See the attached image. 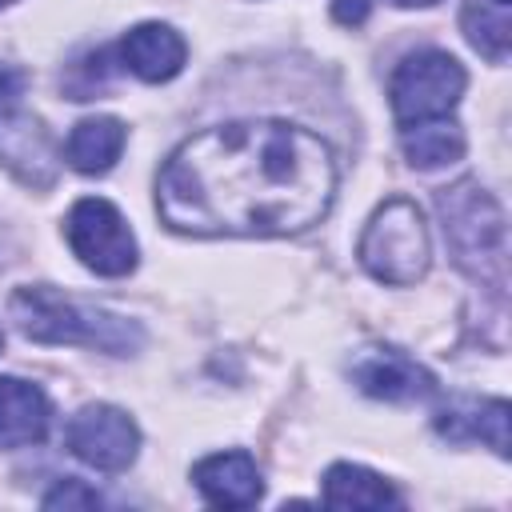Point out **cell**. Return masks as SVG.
<instances>
[{
  "label": "cell",
  "instance_id": "obj_1",
  "mask_svg": "<svg viewBox=\"0 0 512 512\" xmlns=\"http://www.w3.org/2000/svg\"><path fill=\"white\" fill-rule=\"evenodd\" d=\"M336 196L328 144L284 120H232L184 140L156 176V208L188 236H288Z\"/></svg>",
  "mask_w": 512,
  "mask_h": 512
},
{
  "label": "cell",
  "instance_id": "obj_2",
  "mask_svg": "<svg viewBox=\"0 0 512 512\" xmlns=\"http://www.w3.org/2000/svg\"><path fill=\"white\" fill-rule=\"evenodd\" d=\"M8 308H12L16 328L36 344H84V348H100L108 356H132L144 344V332L136 320L92 308L72 296H60L48 284L16 288Z\"/></svg>",
  "mask_w": 512,
  "mask_h": 512
},
{
  "label": "cell",
  "instance_id": "obj_3",
  "mask_svg": "<svg viewBox=\"0 0 512 512\" xmlns=\"http://www.w3.org/2000/svg\"><path fill=\"white\" fill-rule=\"evenodd\" d=\"M444 240L456 256V264L480 280H492L496 292H504V212L500 204L476 184L460 180L436 196Z\"/></svg>",
  "mask_w": 512,
  "mask_h": 512
},
{
  "label": "cell",
  "instance_id": "obj_4",
  "mask_svg": "<svg viewBox=\"0 0 512 512\" xmlns=\"http://www.w3.org/2000/svg\"><path fill=\"white\" fill-rule=\"evenodd\" d=\"M356 256L384 284H396V288L416 284L428 272V256H432L428 224H424L420 208L404 196L384 200L372 212V220L356 244Z\"/></svg>",
  "mask_w": 512,
  "mask_h": 512
},
{
  "label": "cell",
  "instance_id": "obj_5",
  "mask_svg": "<svg viewBox=\"0 0 512 512\" xmlns=\"http://www.w3.org/2000/svg\"><path fill=\"white\" fill-rule=\"evenodd\" d=\"M28 76L0 60V164L28 188H52L56 180V140L48 128L20 108Z\"/></svg>",
  "mask_w": 512,
  "mask_h": 512
},
{
  "label": "cell",
  "instance_id": "obj_6",
  "mask_svg": "<svg viewBox=\"0 0 512 512\" xmlns=\"http://www.w3.org/2000/svg\"><path fill=\"white\" fill-rule=\"evenodd\" d=\"M464 84H468L464 64L440 48H420V52L404 56L388 84L396 124L448 116L456 108V100L464 96Z\"/></svg>",
  "mask_w": 512,
  "mask_h": 512
},
{
  "label": "cell",
  "instance_id": "obj_7",
  "mask_svg": "<svg viewBox=\"0 0 512 512\" xmlns=\"http://www.w3.org/2000/svg\"><path fill=\"white\" fill-rule=\"evenodd\" d=\"M64 232L76 260L96 276H128L136 268V236L112 200L100 196L76 200L64 220Z\"/></svg>",
  "mask_w": 512,
  "mask_h": 512
},
{
  "label": "cell",
  "instance_id": "obj_8",
  "mask_svg": "<svg viewBox=\"0 0 512 512\" xmlns=\"http://www.w3.org/2000/svg\"><path fill=\"white\" fill-rule=\"evenodd\" d=\"M140 428L116 404H88L68 424V452L96 472H124L136 460Z\"/></svg>",
  "mask_w": 512,
  "mask_h": 512
},
{
  "label": "cell",
  "instance_id": "obj_9",
  "mask_svg": "<svg viewBox=\"0 0 512 512\" xmlns=\"http://www.w3.org/2000/svg\"><path fill=\"white\" fill-rule=\"evenodd\" d=\"M348 372L364 396L388 400V404H412V400H428L436 392V376L396 348H360L352 356Z\"/></svg>",
  "mask_w": 512,
  "mask_h": 512
},
{
  "label": "cell",
  "instance_id": "obj_10",
  "mask_svg": "<svg viewBox=\"0 0 512 512\" xmlns=\"http://www.w3.org/2000/svg\"><path fill=\"white\" fill-rule=\"evenodd\" d=\"M508 400H472V396H460V400H448L440 412H436V432L452 444H488L496 456H508Z\"/></svg>",
  "mask_w": 512,
  "mask_h": 512
},
{
  "label": "cell",
  "instance_id": "obj_11",
  "mask_svg": "<svg viewBox=\"0 0 512 512\" xmlns=\"http://www.w3.org/2000/svg\"><path fill=\"white\" fill-rule=\"evenodd\" d=\"M116 56H120V64H124L132 76H140V80H148V84H160V80H172V76L184 68L188 44H184V36H180L176 28L148 20V24H136V28L120 40Z\"/></svg>",
  "mask_w": 512,
  "mask_h": 512
},
{
  "label": "cell",
  "instance_id": "obj_12",
  "mask_svg": "<svg viewBox=\"0 0 512 512\" xmlns=\"http://www.w3.org/2000/svg\"><path fill=\"white\" fill-rule=\"evenodd\" d=\"M192 480L200 488V496L216 508H252L264 492V480H260V468L248 452H216V456H204L196 468H192Z\"/></svg>",
  "mask_w": 512,
  "mask_h": 512
},
{
  "label": "cell",
  "instance_id": "obj_13",
  "mask_svg": "<svg viewBox=\"0 0 512 512\" xmlns=\"http://www.w3.org/2000/svg\"><path fill=\"white\" fill-rule=\"evenodd\" d=\"M52 404L20 376H0V448H28L48 436Z\"/></svg>",
  "mask_w": 512,
  "mask_h": 512
},
{
  "label": "cell",
  "instance_id": "obj_14",
  "mask_svg": "<svg viewBox=\"0 0 512 512\" xmlns=\"http://www.w3.org/2000/svg\"><path fill=\"white\" fill-rule=\"evenodd\" d=\"M124 140H128V128L116 116H88L72 128L64 144V160L84 176H100L120 160Z\"/></svg>",
  "mask_w": 512,
  "mask_h": 512
},
{
  "label": "cell",
  "instance_id": "obj_15",
  "mask_svg": "<svg viewBox=\"0 0 512 512\" xmlns=\"http://www.w3.org/2000/svg\"><path fill=\"white\" fill-rule=\"evenodd\" d=\"M324 504L328 508H396L400 492L372 468L340 460L324 472Z\"/></svg>",
  "mask_w": 512,
  "mask_h": 512
},
{
  "label": "cell",
  "instance_id": "obj_16",
  "mask_svg": "<svg viewBox=\"0 0 512 512\" xmlns=\"http://www.w3.org/2000/svg\"><path fill=\"white\" fill-rule=\"evenodd\" d=\"M400 148L412 168H444L464 156V128L448 116L400 124Z\"/></svg>",
  "mask_w": 512,
  "mask_h": 512
},
{
  "label": "cell",
  "instance_id": "obj_17",
  "mask_svg": "<svg viewBox=\"0 0 512 512\" xmlns=\"http://www.w3.org/2000/svg\"><path fill=\"white\" fill-rule=\"evenodd\" d=\"M460 28L468 36V44L488 56L492 64L508 60V4L500 0H468L460 12Z\"/></svg>",
  "mask_w": 512,
  "mask_h": 512
},
{
  "label": "cell",
  "instance_id": "obj_18",
  "mask_svg": "<svg viewBox=\"0 0 512 512\" xmlns=\"http://www.w3.org/2000/svg\"><path fill=\"white\" fill-rule=\"evenodd\" d=\"M96 504H100V492L88 488V484L76 480V476L56 480V488L44 496V508H96Z\"/></svg>",
  "mask_w": 512,
  "mask_h": 512
},
{
  "label": "cell",
  "instance_id": "obj_19",
  "mask_svg": "<svg viewBox=\"0 0 512 512\" xmlns=\"http://www.w3.org/2000/svg\"><path fill=\"white\" fill-rule=\"evenodd\" d=\"M368 4H372V0H332V12H336L340 24H364ZM388 4H396V8H428V4H436V0H388Z\"/></svg>",
  "mask_w": 512,
  "mask_h": 512
},
{
  "label": "cell",
  "instance_id": "obj_20",
  "mask_svg": "<svg viewBox=\"0 0 512 512\" xmlns=\"http://www.w3.org/2000/svg\"><path fill=\"white\" fill-rule=\"evenodd\" d=\"M0 348H4V328H0Z\"/></svg>",
  "mask_w": 512,
  "mask_h": 512
},
{
  "label": "cell",
  "instance_id": "obj_21",
  "mask_svg": "<svg viewBox=\"0 0 512 512\" xmlns=\"http://www.w3.org/2000/svg\"><path fill=\"white\" fill-rule=\"evenodd\" d=\"M4 4H12V0H0V8H4Z\"/></svg>",
  "mask_w": 512,
  "mask_h": 512
},
{
  "label": "cell",
  "instance_id": "obj_22",
  "mask_svg": "<svg viewBox=\"0 0 512 512\" xmlns=\"http://www.w3.org/2000/svg\"><path fill=\"white\" fill-rule=\"evenodd\" d=\"M500 4H508V0H500Z\"/></svg>",
  "mask_w": 512,
  "mask_h": 512
}]
</instances>
